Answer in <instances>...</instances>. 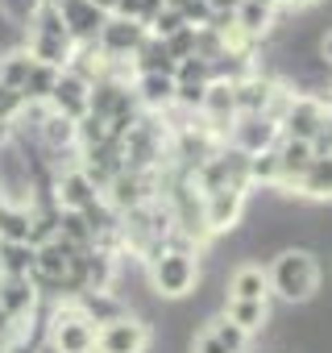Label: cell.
Here are the masks:
<instances>
[{
	"label": "cell",
	"instance_id": "cell-1",
	"mask_svg": "<svg viewBox=\"0 0 332 353\" xmlns=\"http://www.w3.org/2000/svg\"><path fill=\"white\" fill-rule=\"evenodd\" d=\"M50 353H96V324H87L75 303L67 299V307H59L50 316Z\"/></svg>",
	"mask_w": 332,
	"mask_h": 353
},
{
	"label": "cell",
	"instance_id": "cell-2",
	"mask_svg": "<svg viewBox=\"0 0 332 353\" xmlns=\"http://www.w3.org/2000/svg\"><path fill=\"white\" fill-rule=\"evenodd\" d=\"M196 279H200V270H196V262H191L183 250H162V254L149 262V283H154L158 295L179 299V295H187V291L196 287Z\"/></svg>",
	"mask_w": 332,
	"mask_h": 353
},
{
	"label": "cell",
	"instance_id": "cell-3",
	"mask_svg": "<svg viewBox=\"0 0 332 353\" xmlns=\"http://www.w3.org/2000/svg\"><path fill=\"white\" fill-rule=\"evenodd\" d=\"M274 291L282 299H307L315 291V262L303 250H291L274 262Z\"/></svg>",
	"mask_w": 332,
	"mask_h": 353
},
{
	"label": "cell",
	"instance_id": "cell-4",
	"mask_svg": "<svg viewBox=\"0 0 332 353\" xmlns=\"http://www.w3.org/2000/svg\"><path fill=\"white\" fill-rule=\"evenodd\" d=\"M145 349H149V328L133 316L96 328V353H145Z\"/></svg>",
	"mask_w": 332,
	"mask_h": 353
},
{
	"label": "cell",
	"instance_id": "cell-5",
	"mask_svg": "<svg viewBox=\"0 0 332 353\" xmlns=\"http://www.w3.org/2000/svg\"><path fill=\"white\" fill-rule=\"evenodd\" d=\"M145 38H149V34H145V26H141V21H125V17H108V21H104V30H100V38H96V46H100V54H104V59H112V63H121V59H129V54H137Z\"/></svg>",
	"mask_w": 332,
	"mask_h": 353
},
{
	"label": "cell",
	"instance_id": "cell-6",
	"mask_svg": "<svg viewBox=\"0 0 332 353\" xmlns=\"http://www.w3.org/2000/svg\"><path fill=\"white\" fill-rule=\"evenodd\" d=\"M59 17H63V30L75 46H96L108 13H100L96 5H87V0H63L59 5Z\"/></svg>",
	"mask_w": 332,
	"mask_h": 353
},
{
	"label": "cell",
	"instance_id": "cell-7",
	"mask_svg": "<svg viewBox=\"0 0 332 353\" xmlns=\"http://www.w3.org/2000/svg\"><path fill=\"white\" fill-rule=\"evenodd\" d=\"M50 200H54L59 212H87V208L100 200V192H96V183L87 179L79 166H71V170L54 174V196H50Z\"/></svg>",
	"mask_w": 332,
	"mask_h": 353
},
{
	"label": "cell",
	"instance_id": "cell-8",
	"mask_svg": "<svg viewBox=\"0 0 332 353\" xmlns=\"http://www.w3.org/2000/svg\"><path fill=\"white\" fill-rule=\"evenodd\" d=\"M87 96H92V83L87 79H79L75 71H63L59 75V83H54V92H50V112H59V117H67V121H83L87 117Z\"/></svg>",
	"mask_w": 332,
	"mask_h": 353
},
{
	"label": "cell",
	"instance_id": "cell-9",
	"mask_svg": "<svg viewBox=\"0 0 332 353\" xmlns=\"http://www.w3.org/2000/svg\"><path fill=\"white\" fill-rule=\"evenodd\" d=\"M0 307L9 312L13 324H25L38 312V291L30 279H0Z\"/></svg>",
	"mask_w": 332,
	"mask_h": 353
},
{
	"label": "cell",
	"instance_id": "cell-10",
	"mask_svg": "<svg viewBox=\"0 0 332 353\" xmlns=\"http://www.w3.org/2000/svg\"><path fill=\"white\" fill-rule=\"evenodd\" d=\"M25 50H30L34 63L59 67V71H67L71 59H75V42L71 38H54V34H25Z\"/></svg>",
	"mask_w": 332,
	"mask_h": 353
},
{
	"label": "cell",
	"instance_id": "cell-11",
	"mask_svg": "<svg viewBox=\"0 0 332 353\" xmlns=\"http://www.w3.org/2000/svg\"><path fill=\"white\" fill-rule=\"evenodd\" d=\"M38 250L25 241H0V279H30Z\"/></svg>",
	"mask_w": 332,
	"mask_h": 353
},
{
	"label": "cell",
	"instance_id": "cell-12",
	"mask_svg": "<svg viewBox=\"0 0 332 353\" xmlns=\"http://www.w3.org/2000/svg\"><path fill=\"white\" fill-rule=\"evenodd\" d=\"M59 75H63L59 67L34 63V67H30V79H25V88H21V100H25V104H50V92H54Z\"/></svg>",
	"mask_w": 332,
	"mask_h": 353
},
{
	"label": "cell",
	"instance_id": "cell-13",
	"mask_svg": "<svg viewBox=\"0 0 332 353\" xmlns=\"http://www.w3.org/2000/svg\"><path fill=\"white\" fill-rule=\"evenodd\" d=\"M237 212H241V192L216 188L212 200H208V225H212V229H229V225L237 221Z\"/></svg>",
	"mask_w": 332,
	"mask_h": 353
},
{
	"label": "cell",
	"instance_id": "cell-14",
	"mask_svg": "<svg viewBox=\"0 0 332 353\" xmlns=\"http://www.w3.org/2000/svg\"><path fill=\"white\" fill-rule=\"evenodd\" d=\"M287 125H291L295 141H307V137H315V133H320V125H324V112H320V104H311V100H299V104L291 108Z\"/></svg>",
	"mask_w": 332,
	"mask_h": 353
},
{
	"label": "cell",
	"instance_id": "cell-15",
	"mask_svg": "<svg viewBox=\"0 0 332 353\" xmlns=\"http://www.w3.org/2000/svg\"><path fill=\"white\" fill-rule=\"evenodd\" d=\"M30 67H34V59H30L25 46H21V50H9L5 59H0V83L13 88V92H21L25 79H30Z\"/></svg>",
	"mask_w": 332,
	"mask_h": 353
},
{
	"label": "cell",
	"instance_id": "cell-16",
	"mask_svg": "<svg viewBox=\"0 0 332 353\" xmlns=\"http://www.w3.org/2000/svg\"><path fill=\"white\" fill-rule=\"evenodd\" d=\"M42 5H46V0H0V21H9L13 30L30 34V26L42 13Z\"/></svg>",
	"mask_w": 332,
	"mask_h": 353
},
{
	"label": "cell",
	"instance_id": "cell-17",
	"mask_svg": "<svg viewBox=\"0 0 332 353\" xmlns=\"http://www.w3.org/2000/svg\"><path fill=\"white\" fill-rule=\"evenodd\" d=\"M0 241H25L30 245V208L0 204Z\"/></svg>",
	"mask_w": 332,
	"mask_h": 353
},
{
	"label": "cell",
	"instance_id": "cell-18",
	"mask_svg": "<svg viewBox=\"0 0 332 353\" xmlns=\"http://www.w3.org/2000/svg\"><path fill=\"white\" fill-rule=\"evenodd\" d=\"M229 324H237L241 332H253L266 324V303H249V299H233L229 303Z\"/></svg>",
	"mask_w": 332,
	"mask_h": 353
},
{
	"label": "cell",
	"instance_id": "cell-19",
	"mask_svg": "<svg viewBox=\"0 0 332 353\" xmlns=\"http://www.w3.org/2000/svg\"><path fill=\"white\" fill-rule=\"evenodd\" d=\"M262 295H266V279H262V270L245 266V270H237V274H233V299L262 303Z\"/></svg>",
	"mask_w": 332,
	"mask_h": 353
},
{
	"label": "cell",
	"instance_id": "cell-20",
	"mask_svg": "<svg viewBox=\"0 0 332 353\" xmlns=\"http://www.w3.org/2000/svg\"><path fill=\"white\" fill-rule=\"evenodd\" d=\"M141 100L149 108L171 104L175 100V79H166V75H141Z\"/></svg>",
	"mask_w": 332,
	"mask_h": 353
},
{
	"label": "cell",
	"instance_id": "cell-21",
	"mask_svg": "<svg viewBox=\"0 0 332 353\" xmlns=\"http://www.w3.org/2000/svg\"><path fill=\"white\" fill-rule=\"evenodd\" d=\"M311 162H315V158H311L307 141H291V145H287V154L278 158V170H287V174H291V170H295V174H303V170H311Z\"/></svg>",
	"mask_w": 332,
	"mask_h": 353
},
{
	"label": "cell",
	"instance_id": "cell-22",
	"mask_svg": "<svg viewBox=\"0 0 332 353\" xmlns=\"http://www.w3.org/2000/svg\"><path fill=\"white\" fill-rule=\"evenodd\" d=\"M237 26H241V30H249V34H258V30H266V26H270V9H266V5H253V0H245L241 13H237Z\"/></svg>",
	"mask_w": 332,
	"mask_h": 353
},
{
	"label": "cell",
	"instance_id": "cell-23",
	"mask_svg": "<svg viewBox=\"0 0 332 353\" xmlns=\"http://www.w3.org/2000/svg\"><path fill=\"white\" fill-rule=\"evenodd\" d=\"M21 108H25L21 92H13V88H5V83H0V125H13V121L21 117Z\"/></svg>",
	"mask_w": 332,
	"mask_h": 353
},
{
	"label": "cell",
	"instance_id": "cell-24",
	"mask_svg": "<svg viewBox=\"0 0 332 353\" xmlns=\"http://www.w3.org/2000/svg\"><path fill=\"white\" fill-rule=\"evenodd\" d=\"M208 332H212V336H216V341H220V345H225L229 353H241V345H245V332H241L237 324H229V320H220V324H212Z\"/></svg>",
	"mask_w": 332,
	"mask_h": 353
},
{
	"label": "cell",
	"instance_id": "cell-25",
	"mask_svg": "<svg viewBox=\"0 0 332 353\" xmlns=\"http://www.w3.org/2000/svg\"><path fill=\"white\" fill-rule=\"evenodd\" d=\"M274 170H278V158H274V154H258V162H253V174H258V179H270Z\"/></svg>",
	"mask_w": 332,
	"mask_h": 353
},
{
	"label": "cell",
	"instance_id": "cell-26",
	"mask_svg": "<svg viewBox=\"0 0 332 353\" xmlns=\"http://www.w3.org/2000/svg\"><path fill=\"white\" fill-rule=\"evenodd\" d=\"M196 353H229V349H225V345H220L212 332H204V336L196 341Z\"/></svg>",
	"mask_w": 332,
	"mask_h": 353
},
{
	"label": "cell",
	"instance_id": "cell-27",
	"mask_svg": "<svg viewBox=\"0 0 332 353\" xmlns=\"http://www.w3.org/2000/svg\"><path fill=\"white\" fill-rule=\"evenodd\" d=\"M13 328H17V324L9 320V312H5V307H0V341H9V336H13Z\"/></svg>",
	"mask_w": 332,
	"mask_h": 353
},
{
	"label": "cell",
	"instance_id": "cell-28",
	"mask_svg": "<svg viewBox=\"0 0 332 353\" xmlns=\"http://www.w3.org/2000/svg\"><path fill=\"white\" fill-rule=\"evenodd\" d=\"M87 5H96L100 13H108V17H112V5H116V0H87Z\"/></svg>",
	"mask_w": 332,
	"mask_h": 353
},
{
	"label": "cell",
	"instance_id": "cell-29",
	"mask_svg": "<svg viewBox=\"0 0 332 353\" xmlns=\"http://www.w3.org/2000/svg\"><path fill=\"white\" fill-rule=\"evenodd\" d=\"M320 54H324V63H332V34H328V38L320 42Z\"/></svg>",
	"mask_w": 332,
	"mask_h": 353
},
{
	"label": "cell",
	"instance_id": "cell-30",
	"mask_svg": "<svg viewBox=\"0 0 332 353\" xmlns=\"http://www.w3.org/2000/svg\"><path fill=\"white\" fill-rule=\"evenodd\" d=\"M253 5H266V9H270V5H274V0H253Z\"/></svg>",
	"mask_w": 332,
	"mask_h": 353
},
{
	"label": "cell",
	"instance_id": "cell-31",
	"mask_svg": "<svg viewBox=\"0 0 332 353\" xmlns=\"http://www.w3.org/2000/svg\"><path fill=\"white\" fill-rule=\"evenodd\" d=\"M46 5H63V0H46Z\"/></svg>",
	"mask_w": 332,
	"mask_h": 353
},
{
	"label": "cell",
	"instance_id": "cell-32",
	"mask_svg": "<svg viewBox=\"0 0 332 353\" xmlns=\"http://www.w3.org/2000/svg\"><path fill=\"white\" fill-rule=\"evenodd\" d=\"M295 5H307V0H295Z\"/></svg>",
	"mask_w": 332,
	"mask_h": 353
},
{
	"label": "cell",
	"instance_id": "cell-33",
	"mask_svg": "<svg viewBox=\"0 0 332 353\" xmlns=\"http://www.w3.org/2000/svg\"><path fill=\"white\" fill-rule=\"evenodd\" d=\"M0 204H5V200H0Z\"/></svg>",
	"mask_w": 332,
	"mask_h": 353
}]
</instances>
